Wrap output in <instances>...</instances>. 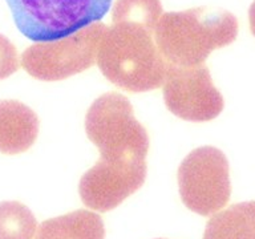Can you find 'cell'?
I'll list each match as a JSON object with an SVG mask.
<instances>
[{
	"instance_id": "6da1fadb",
	"label": "cell",
	"mask_w": 255,
	"mask_h": 239,
	"mask_svg": "<svg viewBox=\"0 0 255 239\" xmlns=\"http://www.w3.org/2000/svg\"><path fill=\"white\" fill-rule=\"evenodd\" d=\"M238 20L222 8L197 7L166 12L155 25L154 41L167 64L195 67L211 52L234 43Z\"/></svg>"
},
{
	"instance_id": "7a4b0ae2",
	"label": "cell",
	"mask_w": 255,
	"mask_h": 239,
	"mask_svg": "<svg viewBox=\"0 0 255 239\" xmlns=\"http://www.w3.org/2000/svg\"><path fill=\"white\" fill-rule=\"evenodd\" d=\"M96 61L105 79L131 93L162 87L169 65L151 32L127 24L107 27Z\"/></svg>"
},
{
	"instance_id": "3957f363",
	"label": "cell",
	"mask_w": 255,
	"mask_h": 239,
	"mask_svg": "<svg viewBox=\"0 0 255 239\" xmlns=\"http://www.w3.org/2000/svg\"><path fill=\"white\" fill-rule=\"evenodd\" d=\"M88 138L107 161H145L149 151L146 129L134 117L130 101L111 92L93 101L85 116Z\"/></svg>"
},
{
	"instance_id": "277c9868",
	"label": "cell",
	"mask_w": 255,
	"mask_h": 239,
	"mask_svg": "<svg viewBox=\"0 0 255 239\" xmlns=\"http://www.w3.org/2000/svg\"><path fill=\"white\" fill-rule=\"evenodd\" d=\"M19 31L36 43L73 35L107 15L112 0H7Z\"/></svg>"
},
{
	"instance_id": "5b68a950",
	"label": "cell",
	"mask_w": 255,
	"mask_h": 239,
	"mask_svg": "<svg viewBox=\"0 0 255 239\" xmlns=\"http://www.w3.org/2000/svg\"><path fill=\"white\" fill-rule=\"evenodd\" d=\"M105 29L107 25L99 21L68 37L32 44L21 55V67L43 81H60L81 73L96 63Z\"/></svg>"
},
{
	"instance_id": "8992f818",
	"label": "cell",
	"mask_w": 255,
	"mask_h": 239,
	"mask_svg": "<svg viewBox=\"0 0 255 239\" xmlns=\"http://www.w3.org/2000/svg\"><path fill=\"white\" fill-rule=\"evenodd\" d=\"M179 195L193 213L209 217L226 206L231 195L229 161L214 146L197 147L178 167Z\"/></svg>"
},
{
	"instance_id": "52a82bcc",
	"label": "cell",
	"mask_w": 255,
	"mask_h": 239,
	"mask_svg": "<svg viewBox=\"0 0 255 239\" xmlns=\"http://www.w3.org/2000/svg\"><path fill=\"white\" fill-rule=\"evenodd\" d=\"M166 108L179 119L206 122L221 115L225 101L205 64L195 67L167 65L163 81Z\"/></svg>"
},
{
	"instance_id": "ba28073f",
	"label": "cell",
	"mask_w": 255,
	"mask_h": 239,
	"mask_svg": "<svg viewBox=\"0 0 255 239\" xmlns=\"http://www.w3.org/2000/svg\"><path fill=\"white\" fill-rule=\"evenodd\" d=\"M146 161L101 159L81 177L79 193L87 207L107 213L121 205L142 186Z\"/></svg>"
},
{
	"instance_id": "9c48e42d",
	"label": "cell",
	"mask_w": 255,
	"mask_h": 239,
	"mask_svg": "<svg viewBox=\"0 0 255 239\" xmlns=\"http://www.w3.org/2000/svg\"><path fill=\"white\" fill-rule=\"evenodd\" d=\"M39 119L31 108L15 101H0V153L20 154L35 143Z\"/></svg>"
},
{
	"instance_id": "30bf717a",
	"label": "cell",
	"mask_w": 255,
	"mask_h": 239,
	"mask_svg": "<svg viewBox=\"0 0 255 239\" xmlns=\"http://www.w3.org/2000/svg\"><path fill=\"white\" fill-rule=\"evenodd\" d=\"M105 227L99 214L76 210L40 223L35 239H104Z\"/></svg>"
},
{
	"instance_id": "8fae6325",
	"label": "cell",
	"mask_w": 255,
	"mask_h": 239,
	"mask_svg": "<svg viewBox=\"0 0 255 239\" xmlns=\"http://www.w3.org/2000/svg\"><path fill=\"white\" fill-rule=\"evenodd\" d=\"M203 239H255V201L235 203L211 215Z\"/></svg>"
},
{
	"instance_id": "7c38bea8",
	"label": "cell",
	"mask_w": 255,
	"mask_h": 239,
	"mask_svg": "<svg viewBox=\"0 0 255 239\" xmlns=\"http://www.w3.org/2000/svg\"><path fill=\"white\" fill-rule=\"evenodd\" d=\"M162 15L159 0H117L112 9V23L142 28L154 35Z\"/></svg>"
},
{
	"instance_id": "4fadbf2b",
	"label": "cell",
	"mask_w": 255,
	"mask_h": 239,
	"mask_svg": "<svg viewBox=\"0 0 255 239\" xmlns=\"http://www.w3.org/2000/svg\"><path fill=\"white\" fill-rule=\"evenodd\" d=\"M36 230L37 221L25 205L0 202V239H33Z\"/></svg>"
},
{
	"instance_id": "5bb4252c",
	"label": "cell",
	"mask_w": 255,
	"mask_h": 239,
	"mask_svg": "<svg viewBox=\"0 0 255 239\" xmlns=\"http://www.w3.org/2000/svg\"><path fill=\"white\" fill-rule=\"evenodd\" d=\"M19 69V57L15 45L0 35V80L7 79Z\"/></svg>"
},
{
	"instance_id": "9a60e30c",
	"label": "cell",
	"mask_w": 255,
	"mask_h": 239,
	"mask_svg": "<svg viewBox=\"0 0 255 239\" xmlns=\"http://www.w3.org/2000/svg\"><path fill=\"white\" fill-rule=\"evenodd\" d=\"M249 21H250L251 32L255 36V0L250 5V9H249Z\"/></svg>"
}]
</instances>
